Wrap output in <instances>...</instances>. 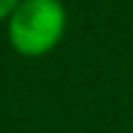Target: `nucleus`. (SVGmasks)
Returning a JSON list of instances; mask_svg holds the SVG:
<instances>
[{
    "label": "nucleus",
    "mask_w": 133,
    "mask_h": 133,
    "mask_svg": "<svg viewBox=\"0 0 133 133\" xmlns=\"http://www.w3.org/2000/svg\"><path fill=\"white\" fill-rule=\"evenodd\" d=\"M5 22L11 46L25 57H41L63 41L68 14L60 0H19Z\"/></svg>",
    "instance_id": "nucleus-1"
},
{
    "label": "nucleus",
    "mask_w": 133,
    "mask_h": 133,
    "mask_svg": "<svg viewBox=\"0 0 133 133\" xmlns=\"http://www.w3.org/2000/svg\"><path fill=\"white\" fill-rule=\"evenodd\" d=\"M16 5H19V0H0V19H8Z\"/></svg>",
    "instance_id": "nucleus-2"
}]
</instances>
